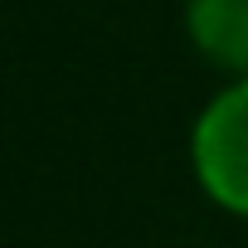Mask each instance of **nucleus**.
<instances>
[{
	"instance_id": "nucleus-1",
	"label": "nucleus",
	"mask_w": 248,
	"mask_h": 248,
	"mask_svg": "<svg viewBox=\"0 0 248 248\" xmlns=\"http://www.w3.org/2000/svg\"><path fill=\"white\" fill-rule=\"evenodd\" d=\"M190 166L200 190L224 214L248 219V78H233L195 117Z\"/></svg>"
},
{
	"instance_id": "nucleus-2",
	"label": "nucleus",
	"mask_w": 248,
	"mask_h": 248,
	"mask_svg": "<svg viewBox=\"0 0 248 248\" xmlns=\"http://www.w3.org/2000/svg\"><path fill=\"white\" fill-rule=\"evenodd\" d=\"M185 34L214 68L248 78V0H190Z\"/></svg>"
}]
</instances>
